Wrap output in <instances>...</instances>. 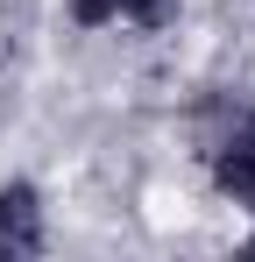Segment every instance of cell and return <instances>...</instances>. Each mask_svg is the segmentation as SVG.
I'll return each mask as SVG.
<instances>
[{
  "instance_id": "6da1fadb",
  "label": "cell",
  "mask_w": 255,
  "mask_h": 262,
  "mask_svg": "<svg viewBox=\"0 0 255 262\" xmlns=\"http://www.w3.org/2000/svg\"><path fill=\"white\" fill-rule=\"evenodd\" d=\"M206 177L234 213H255V106H227L206 142Z\"/></svg>"
},
{
  "instance_id": "7a4b0ae2",
  "label": "cell",
  "mask_w": 255,
  "mask_h": 262,
  "mask_svg": "<svg viewBox=\"0 0 255 262\" xmlns=\"http://www.w3.org/2000/svg\"><path fill=\"white\" fill-rule=\"evenodd\" d=\"M50 248V206L36 177H0V255L22 262Z\"/></svg>"
},
{
  "instance_id": "3957f363",
  "label": "cell",
  "mask_w": 255,
  "mask_h": 262,
  "mask_svg": "<svg viewBox=\"0 0 255 262\" xmlns=\"http://www.w3.org/2000/svg\"><path fill=\"white\" fill-rule=\"evenodd\" d=\"M170 21H177V0H121V29H135V36H156Z\"/></svg>"
},
{
  "instance_id": "277c9868",
  "label": "cell",
  "mask_w": 255,
  "mask_h": 262,
  "mask_svg": "<svg viewBox=\"0 0 255 262\" xmlns=\"http://www.w3.org/2000/svg\"><path fill=\"white\" fill-rule=\"evenodd\" d=\"M64 14H71L78 29H114V21H121V0H64Z\"/></svg>"
}]
</instances>
